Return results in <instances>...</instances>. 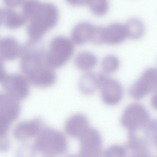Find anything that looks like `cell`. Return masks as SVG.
<instances>
[{
    "label": "cell",
    "instance_id": "2e32d148",
    "mask_svg": "<svg viewBox=\"0 0 157 157\" xmlns=\"http://www.w3.org/2000/svg\"><path fill=\"white\" fill-rule=\"evenodd\" d=\"M94 28L95 26L88 22L78 23L72 32L71 36L73 41L77 44L81 45L90 41Z\"/></svg>",
    "mask_w": 157,
    "mask_h": 157
},
{
    "label": "cell",
    "instance_id": "5b68a950",
    "mask_svg": "<svg viewBox=\"0 0 157 157\" xmlns=\"http://www.w3.org/2000/svg\"><path fill=\"white\" fill-rule=\"evenodd\" d=\"M74 51L73 44L70 39L62 36L53 38L47 52L48 60L54 68L60 67L67 62Z\"/></svg>",
    "mask_w": 157,
    "mask_h": 157
},
{
    "label": "cell",
    "instance_id": "44dd1931",
    "mask_svg": "<svg viewBox=\"0 0 157 157\" xmlns=\"http://www.w3.org/2000/svg\"><path fill=\"white\" fill-rule=\"evenodd\" d=\"M87 4L91 12L97 16L104 15L108 10L107 0H88Z\"/></svg>",
    "mask_w": 157,
    "mask_h": 157
},
{
    "label": "cell",
    "instance_id": "4fadbf2b",
    "mask_svg": "<svg viewBox=\"0 0 157 157\" xmlns=\"http://www.w3.org/2000/svg\"><path fill=\"white\" fill-rule=\"evenodd\" d=\"M22 52V46L15 38L7 36L1 39L0 56L2 60H14L21 55Z\"/></svg>",
    "mask_w": 157,
    "mask_h": 157
},
{
    "label": "cell",
    "instance_id": "cb8c5ba5",
    "mask_svg": "<svg viewBox=\"0 0 157 157\" xmlns=\"http://www.w3.org/2000/svg\"><path fill=\"white\" fill-rule=\"evenodd\" d=\"M104 155L106 157H122L126 156V152L124 146L114 145L108 148Z\"/></svg>",
    "mask_w": 157,
    "mask_h": 157
},
{
    "label": "cell",
    "instance_id": "8fae6325",
    "mask_svg": "<svg viewBox=\"0 0 157 157\" xmlns=\"http://www.w3.org/2000/svg\"><path fill=\"white\" fill-rule=\"evenodd\" d=\"M103 73L100 88L103 101L106 104L113 105L121 101L123 95V89L121 84L117 80L108 77Z\"/></svg>",
    "mask_w": 157,
    "mask_h": 157
},
{
    "label": "cell",
    "instance_id": "603a6c76",
    "mask_svg": "<svg viewBox=\"0 0 157 157\" xmlns=\"http://www.w3.org/2000/svg\"><path fill=\"white\" fill-rule=\"evenodd\" d=\"M42 3L37 0H26L23 3V14L31 19L38 10Z\"/></svg>",
    "mask_w": 157,
    "mask_h": 157
},
{
    "label": "cell",
    "instance_id": "277c9868",
    "mask_svg": "<svg viewBox=\"0 0 157 157\" xmlns=\"http://www.w3.org/2000/svg\"><path fill=\"white\" fill-rule=\"evenodd\" d=\"M124 147L127 156H157V144L150 138L145 128L129 131L128 141Z\"/></svg>",
    "mask_w": 157,
    "mask_h": 157
},
{
    "label": "cell",
    "instance_id": "5bb4252c",
    "mask_svg": "<svg viewBox=\"0 0 157 157\" xmlns=\"http://www.w3.org/2000/svg\"><path fill=\"white\" fill-rule=\"evenodd\" d=\"M127 36L124 25L117 23H112L103 29L104 43L111 45L123 42Z\"/></svg>",
    "mask_w": 157,
    "mask_h": 157
},
{
    "label": "cell",
    "instance_id": "ba28073f",
    "mask_svg": "<svg viewBox=\"0 0 157 157\" xmlns=\"http://www.w3.org/2000/svg\"><path fill=\"white\" fill-rule=\"evenodd\" d=\"M150 121L149 113L144 106L140 103H134L126 108L121 122L124 127L132 130L146 127Z\"/></svg>",
    "mask_w": 157,
    "mask_h": 157
},
{
    "label": "cell",
    "instance_id": "e0dca14e",
    "mask_svg": "<svg viewBox=\"0 0 157 157\" xmlns=\"http://www.w3.org/2000/svg\"><path fill=\"white\" fill-rule=\"evenodd\" d=\"M101 73L88 72L83 75L80 78L78 86L83 94H90L100 88Z\"/></svg>",
    "mask_w": 157,
    "mask_h": 157
},
{
    "label": "cell",
    "instance_id": "7a4b0ae2",
    "mask_svg": "<svg viewBox=\"0 0 157 157\" xmlns=\"http://www.w3.org/2000/svg\"><path fill=\"white\" fill-rule=\"evenodd\" d=\"M58 17V10L54 5L42 3L28 26L27 33L29 40L40 41L43 35L55 26Z\"/></svg>",
    "mask_w": 157,
    "mask_h": 157
},
{
    "label": "cell",
    "instance_id": "9a60e30c",
    "mask_svg": "<svg viewBox=\"0 0 157 157\" xmlns=\"http://www.w3.org/2000/svg\"><path fill=\"white\" fill-rule=\"evenodd\" d=\"M89 122L87 117L81 114H75L70 117L65 124L67 133L74 138H79L89 128Z\"/></svg>",
    "mask_w": 157,
    "mask_h": 157
},
{
    "label": "cell",
    "instance_id": "3957f363",
    "mask_svg": "<svg viewBox=\"0 0 157 157\" xmlns=\"http://www.w3.org/2000/svg\"><path fill=\"white\" fill-rule=\"evenodd\" d=\"M34 147L39 152L46 155H54L66 152L68 143L62 132L52 128H43L36 136Z\"/></svg>",
    "mask_w": 157,
    "mask_h": 157
},
{
    "label": "cell",
    "instance_id": "d6986e66",
    "mask_svg": "<svg viewBox=\"0 0 157 157\" xmlns=\"http://www.w3.org/2000/svg\"><path fill=\"white\" fill-rule=\"evenodd\" d=\"M98 60L93 53L88 51H82L76 56L75 63L79 69L83 71L90 70L95 67Z\"/></svg>",
    "mask_w": 157,
    "mask_h": 157
},
{
    "label": "cell",
    "instance_id": "484cf974",
    "mask_svg": "<svg viewBox=\"0 0 157 157\" xmlns=\"http://www.w3.org/2000/svg\"><path fill=\"white\" fill-rule=\"evenodd\" d=\"M4 1L5 3L8 6L14 7L21 4L23 0H4Z\"/></svg>",
    "mask_w": 157,
    "mask_h": 157
},
{
    "label": "cell",
    "instance_id": "8992f818",
    "mask_svg": "<svg viewBox=\"0 0 157 157\" xmlns=\"http://www.w3.org/2000/svg\"><path fill=\"white\" fill-rule=\"evenodd\" d=\"M0 82L5 93L18 100L28 95L29 82L24 75L18 73L7 74L6 71L0 74Z\"/></svg>",
    "mask_w": 157,
    "mask_h": 157
},
{
    "label": "cell",
    "instance_id": "52a82bcc",
    "mask_svg": "<svg viewBox=\"0 0 157 157\" xmlns=\"http://www.w3.org/2000/svg\"><path fill=\"white\" fill-rule=\"evenodd\" d=\"M19 101L6 93L0 94V136L6 135L11 123L19 116L21 109Z\"/></svg>",
    "mask_w": 157,
    "mask_h": 157
},
{
    "label": "cell",
    "instance_id": "7c38bea8",
    "mask_svg": "<svg viewBox=\"0 0 157 157\" xmlns=\"http://www.w3.org/2000/svg\"><path fill=\"white\" fill-rule=\"evenodd\" d=\"M43 122L40 118L22 122L15 128L13 135L17 139L25 140L36 136L43 128Z\"/></svg>",
    "mask_w": 157,
    "mask_h": 157
},
{
    "label": "cell",
    "instance_id": "ffe728a7",
    "mask_svg": "<svg viewBox=\"0 0 157 157\" xmlns=\"http://www.w3.org/2000/svg\"><path fill=\"white\" fill-rule=\"evenodd\" d=\"M127 36L133 39L141 38L144 32V27L140 20L133 18L129 20L124 25Z\"/></svg>",
    "mask_w": 157,
    "mask_h": 157
},
{
    "label": "cell",
    "instance_id": "d4e9b609",
    "mask_svg": "<svg viewBox=\"0 0 157 157\" xmlns=\"http://www.w3.org/2000/svg\"><path fill=\"white\" fill-rule=\"evenodd\" d=\"M147 129L150 138L157 144V119L150 121Z\"/></svg>",
    "mask_w": 157,
    "mask_h": 157
},
{
    "label": "cell",
    "instance_id": "ac0fdd59",
    "mask_svg": "<svg viewBox=\"0 0 157 157\" xmlns=\"http://www.w3.org/2000/svg\"><path fill=\"white\" fill-rule=\"evenodd\" d=\"M0 22L7 27L15 29L22 26L26 18L23 14L8 9L1 10L0 13Z\"/></svg>",
    "mask_w": 157,
    "mask_h": 157
},
{
    "label": "cell",
    "instance_id": "4316f807",
    "mask_svg": "<svg viewBox=\"0 0 157 157\" xmlns=\"http://www.w3.org/2000/svg\"><path fill=\"white\" fill-rule=\"evenodd\" d=\"M70 4L74 6H81L87 4L88 0H66Z\"/></svg>",
    "mask_w": 157,
    "mask_h": 157
},
{
    "label": "cell",
    "instance_id": "9c48e42d",
    "mask_svg": "<svg viewBox=\"0 0 157 157\" xmlns=\"http://www.w3.org/2000/svg\"><path fill=\"white\" fill-rule=\"evenodd\" d=\"M157 90V68H149L129 89L130 96L135 99L142 98L152 91Z\"/></svg>",
    "mask_w": 157,
    "mask_h": 157
},
{
    "label": "cell",
    "instance_id": "7402d4cb",
    "mask_svg": "<svg viewBox=\"0 0 157 157\" xmlns=\"http://www.w3.org/2000/svg\"><path fill=\"white\" fill-rule=\"evenodd\" d=\"M119 65L118 58L116 56L112 54L105 56L102 62V67L106 74L115 72L118 69Z\"/></svg>",
    "mask_w": 157,
    "mask_h": 157
},
{
    "label": "cell",
    "instance_id": "30bf717a",
    "mask_svg": "<svg viewBox=\"0 0 157 157\" xmlns=\"http://www.w3.org/2000/svg\"><path fill=\"white\" fill-rule=\"evenodd\" d=\"M79 155L82 157H97L102 151V141L99 132L89 127L78 138Z\"/></svg>",
    "mask_w": 157,
    "mask_h": 157
},
{
    "label": "cell",
    "instance_id": "6da1fadb",
    "mask_svg": "<svg viewBox=\"0 0 157 157\" xmlns=\"http://www.w3.org/2000/svg\"><path fill=\"white\" fill-rule=\"evenodd\" d=\"M39 42L29 40L22 46L20 67L32 85L47 87L55 82L56 74L48 60L47 52Z\"/></svg>",
    "mask_w": 157,
    "mask_h": 157
}]
</instances>
